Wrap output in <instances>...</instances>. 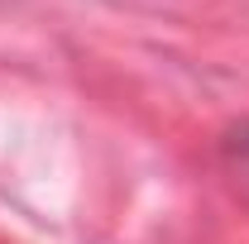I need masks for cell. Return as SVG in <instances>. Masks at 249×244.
Wrapping results in <instances>:
<instances>
[{
  "label": "cell",
  "instance_id": "cell-1",
  "mask_svg": "<svg viewBox=\"0 0 249 244\" xmlns=\"http://www.w3.org/2000/svg\"><path fill=\"white\" fill-rule=\"evenodd\" d=\"M220 153H225V163H230V168L249 182V120H240V124H230V129H225Z\"/></svg>",
  "mask_w": 249,
  "mask_h": 244
}]
</instances>
